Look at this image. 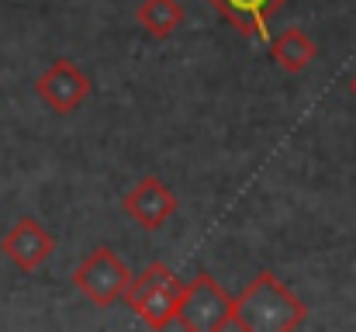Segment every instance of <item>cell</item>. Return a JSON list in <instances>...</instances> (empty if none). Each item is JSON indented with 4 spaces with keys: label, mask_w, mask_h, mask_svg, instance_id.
Wrapping results in <instances>:
<instances>
[{
    "label": "cell",
    "mask_w": 356,
    "mask_h": 332,
    "mask_svg": "<svg viewBox=\"0 0 356 332\" xmlns=\"http://www.w3.org/2000/svg\"><path fill=\"white\" fill-rule=\"evenodd\" d=\"M308 308L305 301L273 274L259 270L252 284H245L236 294V319L232 326L245 332H291L305 326Z\"/></svg>",
    "instance_id": "6da1fadb"
},
{
    "label": "cell",
    "mask_w": 356,
    "mask_h": 332,
    "mask_svg": "<svg viewBox=\"0 0 356 332\" xmlns=\"http://www.w3.org/2000/svg\"><path fill=\"white\" fill-rule=\"evenodd\" d=\"M184 291H187V280H180L166 263L156 260L138 277H131V284L124 291V301L149 329H166L170 322H177Z\"/></svg>",
    "instance_id": "7a4b0ae2"
},
{
    "label": "cell",
    "mask_w": 356,
    "mask_h": 332,
    "mask_svg": "<svg viewBox=\"0 0 356 332\" xmlns=\"http://www.w3.org/2000/svg\"><path fill=\"white\" fill-rule=\"evenodd\" d=\"M236 319V298L225 294V287L211 277V274H197L194 280H187L177 322L187 332H218L229 329Z\"/></svg>",
    "instance_id": "3957f363"
},
{
    "label": "cell",
    "mask_w": 356,
    "mask_h": 332,
    "mask_svg": "<svg viewBox=\"0 0 356 332\" xmlns=\"http://www.w3.org/2000/svg\"><path fill=\"white\" fill-rule=\"evenodd\" d=\"M70 280L87 301H94L97 308H111L118 298H124L131 284V270L124 267V260L111 246H97L80 260Z\"/></svg>",
    "instance_id": "277c9868"
},
{
    "label": "cell",
    "mask_w": 356,
    "mask_h": 332,
    "mask_svg": "<svg viewBox=\"0 0 356 332\" xmlns=\"http://www.w3.org/2000/svg\"><path fill=\"white\" fill-rule=\"evenodd\" d=\"M90 90H94L90 77L73 59H52V66L35 80L38 101L49 111H56V114H73L90 97Z\"/></svg>",
    "instance_id": "5b68a950"
},
{
    "label": "cell",
    "mask_w": 356,
    "mask_h": 332,
    "mask_svg": "<svg viewBox=\"0 0 356 332\" xmlns=\"http://www.w3.org/2000/svg\"><path fill=\"white\" fill-rule=\"evenodd\" d=\"M0 253H3L17 270L31 274V270L45 267L49 256L56 253V235H52L42 221L21 219L3 232V239H0Z\"/></svg>",
    "instance_id": "8992f818"
},
{
    "label": "cell",
    "mask_w": 356,
    "mask_h": 332,
    "mask_svg": "<svg viewBox=\"0 0 356 332\" xmlns=\"http://www.w3.org/2000/svg\"><path fill=\"white\" fill-rule=\"evenodd\" d=\"M121 208H124V215L135 221V225L156 232V228H163V225L170 221V215L177 212V194H173L159 177H142V180L121 198Z\"/></svg>",
    "instance_id": "52a82bcc"
},
{
    "label": "cell",
    "mask_w": 356,
    "mask_h": 332,
    "mask_svg": "<svg viewBox=\"0 0 356 332\" xmlns=\"http://www.w3.org/2000/svg\"><path fill=\"white\" fill-rule=\"evenodd\" d=\"M215 7L218 17H225L232 28H236L242 38H252V42H270V17L287 7L291 0H208Z\"/></svg>",
    "instance_id": "ba28073f"
},
{
    "label": "cell",
    "mask_w": 356,
    "mask_h": 332,
    "mask_svg": "<svg viewBox=\"0 0 356 332\" xmlns=\"http://www.w3.org/2000/svg\"><path fill=\"white\" fill-rule=\"evenodd\" d=\"M266 49H270V59H273L284 73H305V70L315 63V56H318L312 35L301 31V28H287V31H280L277 38L266 42Z\"/></svg>",
    "instance_id": "9c48e42d"
},
{
    "label": "cell",
    "mask_w": 356,
    "mask_h": 332,
    "mask_svg": "<svg viewBox=\"0 0 356 332\" xmlns=\"http://www.w3.org/2000/svg\"><path fill=\"white\" fill-rule=\"evenodd\" d=\"M135 21L152 38H170L184 24V3L180 0H142L135 7Z\"/></svg>",
    "instance_id": "30bf717a"
},
{
    "label": "cell",
    "mask_w": 356,
    "mask_h": 332,
    "mask_svg": "<svg viewBox=\"0 0 356 332\" xmlns=\"http://www.w3.org/2000/svg\"><path fill=\"white\" fill-rule=\"evenodd\" d=\"M350 94H353V97H356V77H353V80H350Z\"/></svg>",
    "instance_id": "8fae6325"
}]
</instances>
